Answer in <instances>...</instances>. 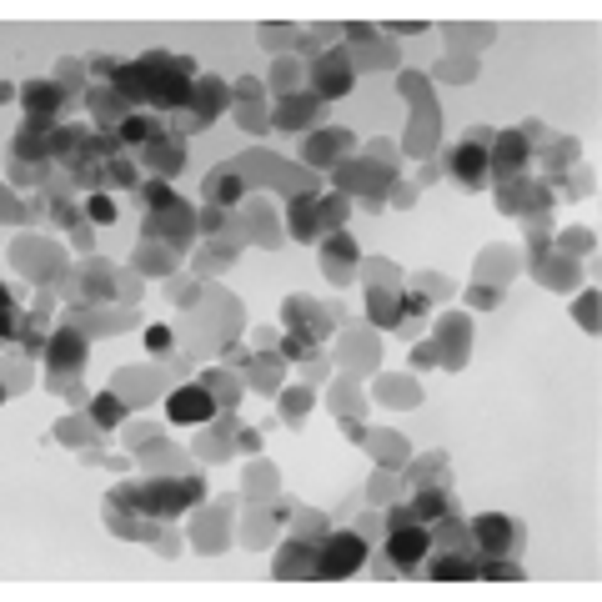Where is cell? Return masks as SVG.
I'll list each match as a JSON object with an SVG mask.
<instances>
[{
	"label": "cell",
	"instance_id": "1",
	"mask_svg": "<svg viewBox=\"0 0 602 602\" xmlns=\"http://www.w3.org/2000/svg\"><path fill=\"white\" fill-rule=\"evenodd\" d=\"M196 61L191 56H171V51H151V56H141L136 66H121L116 71V91L126 96V101H141V106H151V111H186L191 106V91H196Z\"/></svg>",
	"mask_w": 602,
	"mask_h": 602
},
{
	"label": "cell",
	"instance_id": "2",
	"mask_svg": "<svg viewBox=\"0 0 602 602\" xmlns=\"http://www.w3.org/2000/svg\"><path fill=\"white\" fill-rule=\"evenodd\" d=\"M206 497V482L201 477H151V482H121L116 492H111V502L116 507H136V512H146V517H161V522H171V517H181L191 502H201Z\"/></svg>",
	"mask_w": 602,
	"mask_h": 602
},
{
	"label": "cell",
	"instance_id": "3",
	"mask_svg": "<svg viewBox=\"0 0 602 602\" xmlns=\"http://www.w3.org/2000/svg\"><path fill=\"white\" fill-rule=\"evenodd\" d=\"M362 562H367V542H362L357 532H332V537H322L312 572H317L322 582H342V577L362 572Z\"/></svg>",
	"mask_w": 602,
	"mask_h": 602
},
{
	"label": "cell",
	"instance_id": "4",
	"mask_svg": "<svg viewBox=\"0 0 602 602\" xmlns=\"http://www.w3.org/2000/svg\"><path fill=\"white\" fill-rule=\"evenodd\" d=\"M447 171H452L457 186L482 191V186L492 181V166H487V131H472L467 141H457V146L447 151Z\"/></svg>",
	"mask_w": 602,
	"mask_h": 602
},
{
	"label": "cell",
	"instance_id": "5",
	"mask_svg": "<svg viewBox=\"0 0 602 602\" xmlns=\"http://www.w3.org/2000/svg\"><path fill=\"white\" fill-rule=\"evenodd\" d=\"M427 552H432V527H427V522H402V527H392V537H387V562L397 567V577L422 572Z\"/></svg>",
	"mask_w": 602,
	"mask_h": 602
},
{
	"label": "cell",
	"instance_id": "6",
	"mask_svg": "<svg viewBox=\"0 0 602 602\" xmlns=\"http://www.w3.org/2000/svg\"><path fill=\"white\" fill-rule=\"evenodd\" d=\"M467 537H472V547H477L482 557H507V552L522 547V527H517L512 517H502V512L477 517V522L467 527Z\"/></svg>",
	"mask_w": 602,
	"mask_h": 602
},
{
	"label": "cell",
	"instance_id": "7",
	"mask_svg": "<svg viewBox=\"0 0 602 602\" xmlns=\"http://www.w3.org/2000/svg\"><path fill=\"white\" fill-rule=\"evenodd\" d=\"M86 367V342L76 332H56L46 337V372H51V387H71V377Z\"/></svg>",
	"mask_w": 602,
	"mask_h": 602
},
{
	"label": "cell",
	"instance_id": "8",
	"mask_svg": "<svg viewBox=\"0 0 602 602\" xmlns=\"http://www.w3.org/2000/svg\"><path fill=\"white\" fill-rule=\"evenodd\" d=\"M226 106V91H221V81H211V76H201L196 81V91H191V106L176 116V131H201L216 111Z\"/></svg>",
	"mask_w": 602,
	"mask_h": 602
},
{
	"label": "cell",
	"instance_id": "9",
	"mask_svg": "<svg viewBox=\"0 0 602 602\" xmlns=\"http://www.w3.org/2000/svg\"><path fill=\"white\" fill-rule=\"evenodd\" d=\"M352 81H357V71H352V56L347 51H327L322 61H317V71H312V86H317V96H347L352 91Z\"/></svg>",
	"mask_w": 602,
	"mask_h": 602
},
{
	"label": "cell",
	"instance_id": "10",
	"mask_svg": "<svg viewBox=\"0 0 602 602\" xmlns=\"http://www.w3.org/2000/svg\"><path fill=\"white\" fill-rule=\"evenodd\" d=\"M196 211L186 206V201H176V206H166V211H151V221H146V236H166L171 246H186L191 236H196Z\"/></svg>",
	"mask_w": 602,
	"mask_h": 602
},
{
	"label": "cell",
	"instance_id": "11",
	"mask_svg": "<svg viewBox=\"0 0 602 602\" xmlns=\"http://www.w3.org/2000/svg\"><path fill=\"white\" fill-rule=\"evenodd\" d=\"M497 141H502V146L487 156V166H492V176H502V186H507V181H517L522 166H527V141H522V131H502Z\"/></svg>",
	"mask_w": 602,
	"mask_h": 602
},
{
	"label": "cell",
	"instance_id": "12",
	"mask_svg": "<svg viewBox=\"0 0 602 602\" xmlns=\"http://www.w3.org/2000/svg\"><path fill=\"white\" fill-rule=\"evenodd\" d=\"M166 412H171V422H186V427H196V422H211L216 402H211V392H206V387H181V392H171Z\"/></svg>",
	"mask_w": 602,
	"mask_h": 602
},
{
	"label": "cell",
	"instance_id": "13",
	"mask_svg": "<svg viewBox=\"0 0 602 602\" xmlns=\"http://www.w3.org/2000/svg\"><path fill=\"white\" fill-rule=\"evenodd\" d=\"M21 96H26V116H31V121H56V126H61V106H66V91H61L56 81H31Z\"/></svg>",
	"mask_w": 602,
	"mask_h": 602
},
{
	"label": "cell",
	"instance_id": "14",
	"mask_svg": "<svg viewBox=\"0 0 602 602\" xmlns=\"http://www.w3.org/2000/svg\"><path fill=\"white\" fill-rule=\"evenodd\" d=\"M116 136H121V146H136V151H146V146H156V141H166L171 131H166V121L161 116H126L121 126H116Z\"/></svg>",
	"mask_w": 602,
	"mask_h": 602
},
{
	"label": "cell",
	"instance_id": "15",
	"mask_svg": "<svg viewBox=\"0 0 602 602\" xmlns=\"http://www.w3.org/2000/svg\"><path fill=\"white\" fill-rule=\"evenodd\" d=\"M51 136H56V121H31L26 116V126L16 136V161H46L51 156Z\"/></svg>",
	"mask_w": 602,
	"mask_h": 602
},
{
	"label": "cell",
	"instance_id": "16",
	"mask_svg": "<svg viewBox=\"0 0 602 602\" xmlns=\"http://www.w3.org/2000/svg\"><path fill=\"white\" fill-rule=\"evenodd\" d=\"M427 572H432L437 582H472V577H477V557H467V552L457 547V552L432 557V562H427Z\"/></svg>",
	"mask_w": 602,
	"mask_h": 602
},
{
	"label": "cell",
	"instance_id": "17",
	"mask_svg": "<svg viewBox=\"0 0 602 602\" xmlns=\"http://www.w3.org/2000/svg\"><path fill=\"white\" fill-rule=\"evenodd\" d=\"M322 256H327V276H332V281H347V276H352V261H357V246H352L347 231H337V236H327Z\"/></svg>",
	"mask_w": 602,
	"mask_h": 602
},
{
	"label": "cell",
	"instance_id": "18",
	"mask_svg": "<svg viewBox=\"0 0 602 602\" xmlns=\"http://www.w3.org/2000/svg\"><path fill=\"white\" fill-rule=\"evenodd\" d=\"M407 507H412V517H417V522H427V527H432V522H442V517L452 512V497H447V487H417V497H412Z\"/></svg>",
	"mask_w": 602,
	"mask_h": 602
},
{
	"label": "cell",
	"instance_id": "19",
	"mask_svg": "<svg viewBox=\"0 0 602 602\" xmlns=\"http://www.w3.org/2000/svg\"><path fill=\"white\" fill-rule=\"evenodd\" d=\"M286 327H291V332H317V337H327V317L312 307L307 296H291V301H286Z\"/></svg>",
	"mask_w": 602,
	"mask_h": 602
},
{
	"label": "cell",
	"instance_id": "20",
	"mask_svg": "<svg viewBox=\"0 0 602 602\" xmlns=\"http://www.w3.org/2000/svg\"><path fill=\"white\" fill-rule=\"evenodd\" d=\"M317 231H322L317 201H312V196H307V201H291V236H296V241H317Z\"/></svg>",
	"mask_w": 602,
	"mask_h": 602
},
{
	"label": "cell",
	"instance_id": "21",
	"mask_svg": "<svg viewBox=\"0 0 602 602\" xmlns=\"http://www.w3.org/2000/svg\"><path fill=\"white\" fill-rule=\"evenodd\" d=\"M86 101H91V111H96L101 126H106V121H126V96H121L116 86H96Z\"/></svg>",
	"mask_w": 602,
	"mask_h": 602
},
{
	"label": "cell",
	"instance_id": "22",
	"mask_svg": "<svg viewBox=\"0 0 602 602\" xmlns=\"http://www.w3.org/2000/svg\"><path fill=\"white\" fill-rule=\"evenodd\" d=\"M166 141H176V136H166ZM166 141H156V146H146V151H141V156H146L161 176L181 171V161H186V151H181V146H166Z\"/></svg>",
	"mask_w": 602,
	"mask_h": 602
},
{
	"label": "cell",
	"instance_id": "23",
	"mask_svg": "<svg viewBox=\"0 0 602 602\" xmlns=\"http://www.w3.org/2000/svg\"><path fill=\"white\" fill-rule=\"evenodd\" d=\"M372 322L377 327H397V317H402V307H397V296L392 291H382V286H372Z\"/></svg>",
	"mask_w": 602,
	"mask_h": 602
},
{
	"label": "cell",
	"instance_id": "24",
	"mask_svg": "<svg viewBox=\"0 0 602 602\" xmlns=\"http://www.w3.org/2000/svg\"><path fill=\"white\" fill-rule=\"evenodd\" d=\"M477 577H487V582H522V567H512L502 557H477Z\"/></svg>",
	"mask_w": 602,
	"mask_h": 602
},
{
	"label": "cell",
	"instance_id": "25",
	"mask_svg": "<svg viewBox=\"0 0 602 602\" xmlns=\"http://www.w3.org/2000/svg\"><path fill=\"white\" fill-rule=\"evenodd\" d=\"M322 337L317 332H291L286 342H281V357H291V362H301V357H312V347H317Z\"/></svg>",
	"mask_w": 602,
	"mask_h": 602
},
{
	"label": "cell",
	"instance_id": "26",
	"mask_svg": "<svg viewBox=\"0 0 602 602\" xmlns=\"http://www.w3.org/2000/svg\"><path fill=\"white\" fill-rule=\"evenodd\" d=\"M317 106H322V96H296V106H286V111H281V126L312 121V116H317Z\"/></svg>",
	"mask_w": 602,
	"mask_h": 602
},
{
	"label": "cell",
	"instance_id": "27",
	"mask_svg": "<svg viewBox=\"0 0 602 602\" xmlns=\"http://www.w3.org/2000/svg\"><path fill=\"white\" fill-rule=\"evenodd\" d=\"M91 417H96V427H116V422H121V402H116L111 392H101V397L91 402Z\"/></svg>",
	"mask_w": 602,
	"mask_h": 602
},
{
	"label": "cell",
	"instance_id": "28",
	"mask_svg": "<svg viewBox=\"0 0 602 602\" xmlns=\"http://www.w3.org/2000/svg\"><path fill=\"white\" fill-rule=\"evenodd\" d=\"M347 141H352V131H322V136L312 141V161H322V156H332L337 146L347 151Z\"/></svg>",
	"mask_w": 602,
	"mask_h": 602
},
{
	"label": "cell",
	"instance_id": "29",
	"mask_svg": "<svg viewBox=\"0 0 602 602\" xmlns=\"http://www.w3.org/2000/svg\"><path fill=\"white\" fill-rule=\"evenodd\" d=\"M206 196L226 206V201H236V196H241V181H231V176H221V171H216V176L206 181Z\"/></svg>",
	"mask_w": 602,
	"mask_h": 602
},
{
	"label": "cell",
	"instance_id": "30",
	"mask_svg": "<svg viewBox=\"0 0 602 602\" xmlns=\"http://www.w3.org/2000/svg\"><path fill=\"white\" fill-rule=\"evenodd\" d=\"M141 196H146V206H151V211H166V206H176V201H181L166 181H146V191H141Z\"/></svg>",
	"mask_w": 602,
	"mask_h": 602
},
{
	"label": "cell",
	"instance_id": "31",
	"mask_svg": "<svg viewBox=\"0 0 602 602\" xmlns=\"http://www.w3.org/2000/svg\"><path fill=\"white\" fill-rule=\"evenodd\" d=\"M86 216H91V221H101V226H111V221H116V201L96 191V196L86 201Z\"/></svg>",
	"mask_w": 602,
	"mask_h": 602
},
{
	"label": "cell",
	"instance_id": "32",
	"mask_svg": "<svg viewBox=\"0 0 602 602\" xmlns=\"http://www.w3.org/2000/svg\"><path fill=\"white\" fill-rule=\"evenodd\" d=\"M342 221H347V196H332V201H327V211H322V226H327V231H337Z\"/></svg>",
	"mask_w": 602,
	"mask_h": 602
},
{
	"label": "cell",
	"instance_id": "33",
	"mask_svg": "<svg viewBox=\"0 0 602 602\" xmlns=\"http://www.w3.org/2000/svg\"><path fill=\"white\" fill-rule=\"evenodd\" d=\"M281 407H286V417H307L312 397H307V392H286V402H281Z\"/></svg>",
	"mask_w": 602,
	"mask_h": 602
},
{
	"label": "cell",
	"instance_id": "34",
	"mask_svg": "<svg viewBox=\"0 0 602 602\" xmlns=\"http://www.w3.org/2000/svg\"><path fill=\"white\" fill-rule=\"evenodd\" d=\"M86 291H91V296H96V291H111V271H106V266H91V271H86Z\"/></svg>",
	"mask_w": 602,
	"mask_h": 602
},
{
	"label": "cell",
	"instance_id": "35",
	"mask_svg": "<svg viewBox=\"0 0 602 602\" xmlns=\"http://www.w3.org/2000/svg\"><path fill=\"white\" fill-rule=\"evenodd\" d=\"M146 347H151L156 357H166V352H171V332H166V327H151V332H146Z\"/></svg>",
	"mask_w": 602,
	"mask_h": 602
}]
</instances>
